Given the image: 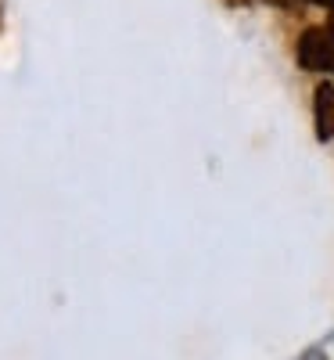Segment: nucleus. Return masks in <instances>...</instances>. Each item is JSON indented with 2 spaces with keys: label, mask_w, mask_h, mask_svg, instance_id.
<instances>
[{
  "label": "nucleus",
  "mask_w": 334,
  "mask_h": 360,
  "mask_svg": "<svg viewBox=\"0 0 334 360\" xmlns=\"http://www.w3.org/2000/svg\"><path fill=\"white\" fill-rule=\"evenodd\" d=\"M330 25H334V0H330Z\"/></svg>",
  "instance_id": "obj_5"
},
{
  "label": "nucleus",
  "mask_w": 334,
  "mask_h": 360,
  "mask_svg": "<svg viewBox=\"0 0 334 360\" xmlns=\"http://www.w3.org/2000/svg\"><path fill=\"white\" fill-rule=\"evenodd\" d=\"M298 65L334 76V25H313L298 37Z\"/></svg>",
  "instance_id": "obj_1"
},
{
  "label": "nucleus",
  "mask_w": 334,
  "mask_h": 360,
  "mask_svg": "<svg viewBox=\"0 0 334 360\" xmlns=\"http://www.w3.org/2000/svg\"><path fill=\"white\" fill-rule=\"evenodd\" d=\"M269 4H277V8H288V4H291V0H269Z\"/></svg>",
  "instance_id": "obj_3"
},
{
  "label": "nucleus",
  "mask_w": 334,
  "mask_h": 360,
  "mask_svg": "<svg viewBox=\"0 0 334 360\" xmlns=\"http://www.w3.org/2000/svg\"><path fill=\"white\" fill-rule=\"evenodd\" d=\"M313 4H330V0H313Z\"/></svg>",
  "instance_id": "obj_6"
},
{
  "label": "nucleus",
  "mask_w": 334,
  "mask_h": 360,
  "mask_svg": "<svg viewBox=\"0 0 334 360\" xmlns=\"http://www.w3.org/2000/svg\"><path fill=\"white\" fill-rule=\"evenodd\" d=\"M227 4H248V0H227Z\"/></svg>",
  "instance_id": "obj_4"
},
{
  "label": "nucleus",
  "mask_w": 334,
  "mask_h": 360,
  "mask_svg": "<svg viewBox=\"0 0 334 360\" xmlns=\"http://www.w3.org/2000/svg\"><path fill=\"white\" fill-rule=\"evenodd\" d=\"M313 119H316V137L330 141L334 137V83H320L313 98Z\"/></svg>",
  "instance_id": "obj_2"
}]
</instances>
